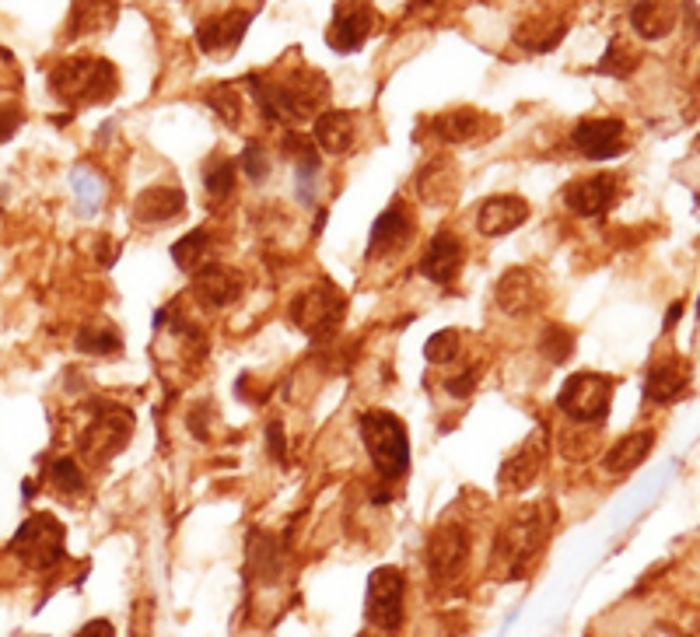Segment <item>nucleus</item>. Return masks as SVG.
<instances>
[{
    "label": "nucleus",
    "instance_id": "f257e3e1",
    "mask_svg": "<svg viewBox=\"0 0 700 637\" xmlns=\"http://www.w3.org/2000/svg\"><path fill=\"white\" fill-rule=\"evenodd\" d=\"M249 91L256 98L263 119L295 127V122H305L308 116H319L323 98L329 95V81H323L319 74H312V70H302L287 81L249 78Z\"/></svg>",
    "mask_w": 700,
    "mask_h": 637
},
{
    "label": "nucleus",
    "instance_id": "f03ea898",
    "mask_svg": "<svg viewBox=\"0 0 700 637\" xmlns=\"http://www.w3.org/2000/svg\"><path fill=\"white\" fill-rule=\"evenodd\" d=\"M357 431L365 449L375 462L378 477L385 480H400L410 470V438L406 428L396 413L390 410H368L357 416Z\"/></svg>",
    "mask_w": 700,
    "mask_h": 637
},
{
    "label": "nucleus",
    "instance_id": "7ed1b4c3",
    "mask_svg": "<svg viewBox=\"0 0 700 637\" xmlns=\"http://www.w3.org/2000/svg\"><path fill=\"white\" fill-rule=\"evenodd\" d=\"M50 88L67 106H91V102H109L119 81H116V70L109 60L75 57V60H63L53 67Z\"/></svg>",
    "mask_w": 700,
    "mask_h": 637
},
{
    "label": "nucleus",
    "instance_id": "20e7f679",
    "mask_svg": "<svg viewBox=\"0 0 700 637\" xmlns=\"http://www.w3.org/2000/svg\"><path fill=\"white\" fill-rule=\"evenodd\" d=\"M550 526H553V511L546 508H529V511H519L515 519L504 526L501 539H497V560L504 564V571H509V578H522L529 571V564H533L546 543L550 536Z\"/></svg>",
    "mask_w": 700,
    "mask_h": 637
},
{
    "label": "nucleus",
    "instance_id": "39448f33",
    "mask_svg": "<svg viewBox=\"0 0 700 637\" xmlns=\"http://www.w3.org/2000/svg\"><path fill=\"white\" fill-rule=\"evenodd\" d=\"M63 543H67V532L53 514H32V519H26L14 532L11 553L26 564V568L46 571L63 560Z\"/></svg>",
    "mask_w": 700,
    "mask_h": 637
},
{
    "label": "nucleus",
    "instance_id": "423d86ee",
    "mask_svg": "<svg viewBox=\"0 0 700 637\" xmlns=\"http://www.w3.org/2000/svg\"><path fill=\"white\" fill-rule=\"evenodd\" d=\"M344 312H347L344 294L333 284H316V287L302 291L292 302V323L312 340H326L341 330Z\"/></svg>",
    "mask_w": 700,
    "mask_h": 637
},
{
    "label": "nucleus",
    "instance_id": "0eeeda50",
    "mask_svg": "<svg viewBox=\"0 0 700 637\" xmlns=\"http://www.w3.org/2000/svg\"><path fill=\"white\" fill-rule=\"evenodd\" d=\"M613 400V379L599 375V372H578L564 382L558 392V406L578 424H595L610 413Z\"/></svg>",
    "mask_w": 700,
    "mask_h": 637
},
{
    "label": "nucleus",
    "instance_id": "6e6552de",
    "mask_svg": "<svg viewBox=\"0 0 700 637\" xmlns=\"http://www.w3.org/2000/svg\"><path fill=\"white\" fill-rule=\"evenodd\" d=\"M130 434H134V413L130 410H119V406H109L102 416H95V421L85 428V434H81V455H88L91 462H106L116 452L127 449Z\"/></svg>",
    "mask_w": 700,
    "mask_h": 637
},
{
    "label": "nucleus",
    "instance_id": "1a4fd4ad",
    "mask_svg": "<svg viewBox=\"0 0 700 637\" xmlns=\"http://www.w3.org/2000/svg\"><path fill=\"white\" fill-rule=\"evenodd\" d=\"M403 592L406 578L396 568H382L368 578V596H365V612L368 620L382 630H400L403 627Z\"/></svg>",
    "mask_w": 700,
    "mask_h": 637
},
{
    "label": "nucleus",
    "instance_id": "9d476101",
    "mask_svg": "<svg viewBox=\"0 0 700 637\" xmlns=\"http://www.w3.org/2000/svg\"><path fill=\"white\" fill-rule=\"evenodd\" d=\"M470 557V532L459 522H445L431 532L427 543V568L438 581H448L463 571V564Z\"/></svg>",
    "mask_w": 700,
    "mask_h": 637
},
{
    "label": "nucleus",
    "instance_id": "9b49d317",
    "mask_svg": "<svg viewBox=\"0 0 700 637\" xmlns=\"http://www.w3.org/2000/svg\"><path fill=\"white\" fill-rule=\"evenodd\" d=\"M375 29V11L365 0H344L341 8L333 11V24H329V46L336 53H354V49L365 46V39Z\"/></svg>",
    "mask_w": 700,
    "mask_h": 637
},
{
    "label": "nucleus",
    "instance_id": "f8f14e48",
    "mask_svg": "<svg viewBox=\"0 0 700 637\" xmlns=\"http://www.w3.org/2000/svg\"><path fill=\"white\" fill-rule=\"evenodd\" d=\"M571 144L578 155H585L592 161H607L623 155L627 130L620 119H582L571 134Z\"/></svg>",
    "mask_w": 700,
    "mask_h": 637
},
{
    "label": "nucleus",
    "instance_id": "ddd939ff",
    "mask_svg": "<svg viewBox=\"0 0 700 637\" xmlns=\"http://www.w3.org/2000/svg\"><path fill=\"white\" fill-rule=\"evenodd\" d=\"M249 11L243 8H228L221 14H210L207 21H200L197 29V46L204 49L207 57H225L231 49L243 42L246 29H249Z\"/></svg>",
    "mask_w": 700,
    "mask_h": 637
},
{
    "label": "nucleus",
    "instance_id": "4468645a",
    "mask_svg": "<svg viewBox=\"0 0 700 637\" xmlns=\"http://www.w3.org/2000/svg\"><path fill=\"white\" fill-rule=\"evenodd\" d=\"M246 281L238 270L221 266V263H207L197 270V277H193V294H197V302L207 308H225L231 305L238 294H243Z\"/></svg>",
    "mask_w": 700,
    "mask_h": 637
},
{
    "label": "nucleus",
    "instance_id": "2eb2a0df",
    "mask_svg": "<svg viewBox=\"0 0 700 637\" xmlns=\"http://www.w3.org/2000/svg\"><path fill=\"white\" fill-rule=\"evenodd\" d=\"M617 193H620L617 176H585L564 189V204L582 217H599L617 204Z\"/></svg>",
    "mask_w": 700,
    "mask_h": 637
},
{
    "label": "nucleus",
    "instance_id": "dca6fc26",
    "mask_svg": "<svg viewBox=\"0 0 700 637\" xmlns=\"http://www.w3.org/2000/svg\"><path fill=\"white\" fill-rule=\"evenodd\" d=\"M463 259H466V249L463 242H459L452 232H438L431 238L427 253L421 256V274L431 281V284H452L459 277V270H463Z\"/></svg>",
    "mask_w": 700,
    "mask_h": 637
},
{
    "label": "nucleus",
    "instance_id": "f3484780",
    "mask_svg": "<svg viewBox=\"0 0 700 637\" xmlns=\"http://www.w3.org/2000/svg\"><path fill=\"white\" fill-rule=\"evenodd\" d=\"M543 302V284L540 277L533 274V270H509L501 281H497V305L504 312H512V315H522V312H533L536 305Z\"/></svg>",
    "mask_w": 700,
    "mask_h": 637
},
{
    "label": "nucleus",
    "instance_id": "a211bd4d",
    "mask_svg": "<svg viewBox=\"0 0 700 637\" xmlns=\"http://www.w3.org/2000/svg\"><path fill=\"white\" fill-rule=\"evenodd\" d=\"M690 385V367L680 357H662L651 364V372L644 379V400L648 403H672L680 400Z\"/></svg>",
    "mask_w": 700,
    "mask_h": 637
},
{
    "label": "nucleus",
    "instance_id": "6ab92c4d",
    "mask_svg": "<svg viewBox=\"0 0 700 637\" xmlns=\"http://www.w3.org/2000/svg\"><path fill=\"white\" fill-rule=\"evenodd\" d=\"M410 235H414V217L406 214V207L400 200H393L390 207H385V214L375 220L372 228V238H368V256H385V253H396L403 249V245L410 242Z\"/></svg>",
    "mask_w": 700,
    "mask_h": 637
},
{
    "label": "nucleus",
    "instance_id": "aec40b11",
    "mask_svg": "<svg viewBox=\"0 0 700 637\" xmlns=\"http://www.w3.org/2000/svg\"><path fill=\"white\" fill-rule=\"evenodd\" d=\"M529 217V204L522 200V196H491V200L480 207V214H476V228L484 232V235H491V238H497V235H509V232H515L522 220Z\"/></svg>",
    "mask_w": 700,
    "mask_h": 637
},
{
    "label": "nucleus",
    "instance_id": "412c9836",
    "mask_svg": "<svg viewBox=\"0 0 700 637\" xmlns=\"http://www.w3.org/2000/svg\"><path fill=\"white\" fill-rule=\"evenodd\" d=\"M543 455H546V434L533 431V438L522 441V449L501 465V487L519 490L525 483H533L536 473H540V465H543Z\"/></svg>",
    "mask_w": 700,
    "mask_h": 637
},
{
    "label": "nucleus",
    "instance_id": "4be33fe9",
    "mask_svg": "<svg viewBox=\"0 0 700 637\" xmlns=\"http://www.w3.org/2000/svg\"><path fill=\"white\" fill-rule=\"evenodd\" d=\"M186 207V193L176 186H151L134 200V217L140 225H165V220L179 217Z\"/></svg>",
    "mask_w": 700,
    "mask_h": 637
},
{
    "label": "nucleus",
    "instance_id": "5701e85b",
    "mask_svg": "<svg viewBox=\"0 0 700 637\" xmlns=\"http://www.w3.org/2000/svg\"><path fill=\"white\" fill-rule=\"evenodd\" d=\"M316 144H319V151L323 155H333V158H341L351 151V144H354V116L351 112H341V109H333V112H319L316 116Z\"/></svg>",
    "mask_w": 700,
    "mask_h": 637
},
{
    "label": "nucleus",
    "instance_id": "b1692460",
    "mask_svg": "<svg viewBox=\"0 0 700 637\" xmlns=\"http://www.w3.org/2000/svg\"><path fill=\"white\" fill-rule=\"evenodd\" d=\"M651 445H655V431H634V434H623L617 445L607 452V459H602V465H607V473H631L638 470V465L648 459Z\"/></svg>",
    "mask_w": 700,
    "mask_h": 637
},
{
    "label": "nucleus",
    "instance_id": "393cba45",
    "mask_svg": "<svg viewBox=\"0 0 700 637\" xmlns=\"http://www.w3.org/2000/svg\"><path fill=\"white\" fill-rule=\"evenodd\" d=\"M631 24L641 39H662L676 24V0H638L631 8Z\"/></svg>",
    "mask_w": 700,
    "mask_h": 637
},
{
    "label": "nucleus",
    "instance_id": "a878e982",
    "mask_svg": "<svg viewBox=\"0 0 700 637\" xmlns=\"http://www.w3.org/2000/svg\"><path fill=\"white\" fill-rule=\"evenodd\" d=\"M116 21V0H75L70 8L67 32L70 36H95Z\"/></svg>",
    "mask_w": 700,
    "mask_h": 637
},
{
    "label": "nucleus",
    "instance_id": "bb28decb",
    "mask_svg": "<svg viewBox=\"0 0 700 637\" xmlns=\"http://www.w3.org/2000/svg\"><path fill=\"white\" fill-rule=\"evenodd\" d=\"M484 127H487V116L476 112V109H452V112L434 119V134H438L442 140H448V144L476 140Z\"/></svg>",
    "mask_w": 700,
    "mask_h": 637
},
{
    "label": "nucleus",
    "instance_id": "cd10ccee",
    "mask_svg": "<svg viewBox=\"0 0 700 637\" xmlns=\"http://www.w3.org/2000/svg\"><path fill=\"white\" fill-rule=\"evenodd\" d=\"M235 179H238L235 161L225 158V155H214L204 168V189H207L210 200H225V196H231Z\"/></svg>",
    "mask_w": 700,
    "mask_h": 637
},
{
    "label": "nucleus",
    "instance_id": "c85d7f7f",
    "mask_svg": "<svg viewBox=\"0 0 700 637\" xmlns=\"http://www.w3.org/2000/svg\"><path fill=\"white\" fill-rule=\"evenodd\" d=\"M210 256V235L200 228V232H193L186 238H179L172 245V259L183 266V270H200V263H207Z\"/></svg>",
    "mask_w": 700,
    "mask_h": 637
},
{
    "label": "nucleus",
    "instance_id": "c756f323",
    "mask_svg": "<svg viewBox=\"0 0 700 637\" xmlns=\"http://www.w3.org/2000/svg\"><path fill=\"white\" fill-rule=\"evenodd\" d=\"M119 347H124V340H119V333L112 326H99V323H95V326H85L78 333V351H85V354H102V357H109Z\"/></svg>",
    "mask_w": 700,
    "mask_h": 637
},
{
    "label": "nucleus",
    "instance_id": "7c9ffc66",
    "mask_svg": "<svg viewBox=\"0 0 700 637\" xmlns=\"http://www.w3.org/2000/svg\"><path fill=\"white\" fill-rule=\"evenodd\" d=\"M207 102L214 106V112L221 116L228 127H238V119H243V95H235L231 85H217L207 91Z\"/></svg>",
    "mask_w": 700,
    "mask_h": 637
},
{
    "label": "nucleus",
    "instance_id": "2f4dec72",
    "mask_svg": "<svg viewBox=\"0 0 700 637\" xmlns=\"http://www.w3.org/2000/svg\"><path fill=\"white\" fill-rule=\"evenodd\" d=\"M50 483L60 494H81L85 490V473L78 470L75 459H53L50 462Z\"/></svg>",
    "mask_w": 700,
    "mask_h": 637
},
{
    "label": "nucleus",
    "instance_id": "473e14b6",
    "mask_svg": "<svg viewBox=\"0 0 700 637\" xmlns=\"http://www.w3.org/2000/svg\"><path fill=\"white\" fill-rule=\"evenodd\" d=\"M540 347H543V354H546L553 364H561V361H568V357H571V351H574V333L553 323V326H546V330H543V336H540Z\"/></svg>",
    "mask_w": 700,
    "mask_h": 637
},
{
    "label": "nucleus",
    "instance_id": "72a5a7b5",
    "mask_svg": "<svg viewBox=\"0 0 700 637\" xmlns=\"http://www.w3.org/2000/svg\"><path fill=\"white\" fill-rule=\"evenodd\" d=\"M75 193L81 200V210L91 214L95 207H99V200H102V179L95 176V171H88V168H78L75 171Z\"/></svg>",
    "mask_w": 700,
    "mask_h": 637
},
{
    "label": "nucleus",
    "instance_id": "f704fd0d",
    "mask_svg": "<svg viewBox=\"0 0 700 637\" xmlns=\"http://www.w3.org/2000/svg\"><path fill=\"white\" fill-rule=\"evenodd\" d=\"M459 343H463V336H459L455 330H442V333H434L427 340V361L434 364H448L459 357Z\"/></svg>",
    "mask_w": 700,
    "mask_h": 637
},
{
    "label": "nucleus",
    "instance_id": "c9c22d12",
    "mask_svg": "<svg viewBox=\"0 0 700 637\" xmlns=\"http://www.w3.org/2000/svg\"><path fill=\"white\" fill-rule=\"evenodd\" d=\"M243 171H246L253 183H263V179L270 176V158H267V151H263L256 140L243 151Z\"/></svg>",
    "mask_w": 700,
    "mask_h": 637
},
{
    "label": "nucleus",
    "instance_id": "e433bc0d",
    "mask_svg": "<svg viewBox=\"0 0 700 637\" xmlns=\"http://www.w3.org/2000/svg\"><path fill=\"white\" fill-rule=\"evenodd\" d=\"M18 127H21V109L4 102V106H0V140L14 137V134H18Z\"/></svg>",
    "mask_w": 700,
    "mask_h": 637
},
{
    "label": "nucleus",
    "instance_id": "4c0bfd02",
    "mask_svg": "<svg viewBox=\"0 0 700 637\" xmlns=\"http://www.w3.org/2000/svg\"><path fill=\"white\" fill-rule=\"evenodd\" d=\"M473 385H476V367H473V372H463V379H448L445 382V389L452 392V396H466V392H473Z\"/></svg>",
    "mask_w": 700,
    "mask_h": 637
},
{
    "label": "nucleus",
    "instance_id": "58836bf2",
    "mask_svg": "<svg viewBox=\"0 0 700 637\" xmlns=\"http://www.w3.org/2000/svg\"><path fill=\"white\" fill-rule=\"evenodd\" d=\"M267 449L277 462H284V428L280 424H270L267 428Z\"/></svg>",
    "mask_w": 700,
    "mask_h": 637
},
{
    "label": "nucleus",
    "instance_id": "ea45409f",
    "mask_svg": "<svg viewBox=\"0 0 700 637\" xmlns=\"http://www.w3.org/2000/svg\"><path fill=\"white\" fill-rule=\"evenodd\" d=\"M75 637H116V630H112L109 620H91V624H85Z\"/></svg>",
    "mask_w": 700,
    "mask_h": 637
}]
</instances>
